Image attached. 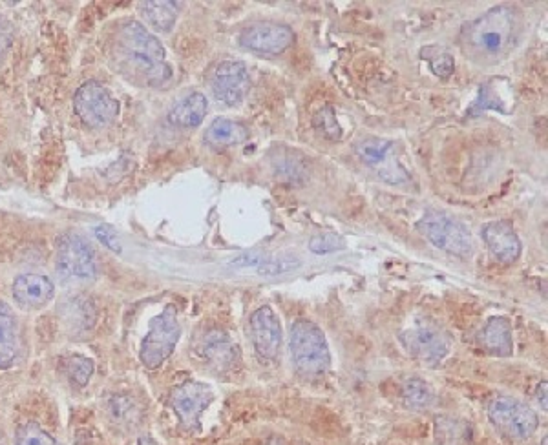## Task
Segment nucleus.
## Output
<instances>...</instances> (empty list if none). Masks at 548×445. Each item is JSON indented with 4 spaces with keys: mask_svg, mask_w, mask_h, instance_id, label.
Masks as SVG:
<instances>
[{
    "mask_svg": "<svg viewBox=\"0 0 548 445\" xmlns=\"http://www.w3.org/2000/svg\"><path fill=\"white\" fill-rule=\"evenodd\" d=\"M112 53L116 68L127 75L130 83L139 81L158 88L172 77L163 44L141 22L127 21L117 28Z\"/></svg>",
    "mask_w": 548,
    "mask_h": 445,
    "instance_id": "1",
    "label": "nucleus"
},
{
    "mask_svg": "<svg viewBox=\"0 0 548 445\" xmlns=\"http://www.w3.org/2000/svg\"><path fill=\"white\" fill-rule=\"evenodd\" d=\"M523 21L516 8L496 6L461 32L464 53L475 63H497L516 48Z\"/></svg>",
    "mask_w": 548,
    "mask_h": 445,
    "instance_id": "2",
    "label": "nucleus"
},
{
    "mask_svg": "<svg viewBox=\"0 0 548 445\" xmlns=\"http://www.w3.org/2000/svg\"><path fill=\"white\" fill-rule=\"evenodd\" d=\"M55 270L66 287H85L97 280V259L83 236L68 232L57 239Z\"/></svg>",
    "mask_w": 548,
    "mask_h": 445,
    "instance_id": "3",
    "label": "nucleus"
},
{
    "mask_svg": "<svg viewBox=\"0 0 548 445\" xmlns=\"http://www.w3.org/2000/svg\"><path fill=\"white\" fill-rule=\"evenodd\" d=\"M289 351L296 371L306 378H318L331 367L326 336L313 321L298 320L291 327Z\"/></svg>",
    "mask_w": 548,
    "mask_h": 445,
    "instance_id": "4",
    "label": "nucleus"
},
{
    "mask_svg": "<svg viewBox=\"0 0 548 445\" xmlns=\"http://www.w3.org/2000/svg\"><path fill=\"white\" fill-rule=\"evenodd\" d=\"M181 327L176 305H167L148 323L147 336L139 349V360L148 371H156L169 360L180 342Z\"/></svg>",
    "mask_w": 548,
    "mask_h": 445,
    "instance_id": "5",
    "label": "nucleus"
},
{
    "mask_svg": "<svg viewBox=\"0 0 548 445\" xmlns=\"http://www.w3.org/2000/svg\"><path fill=\"white\" fill-rule=\"evenodd\" d=\"M401 343L413 360L432 367L443 362L452 349L454 338L437 323L419 320L413 327L401 332Z\"/></svg>",
    "mask_w": 548,
    "mask_h": 445,
    "instance_id": "6",
    "label": "nucleus"
},
{
    "mask_svg": "<svg viewBox=\"0 0 548 445\" xmlns=\"http://www.w3.org/2000/svg\"><path fill=\"white\" fill-rule=\"evenodd\" d=\"M417 227L435 249L443 250L450 256L470 258L474 252V243L468 228L443 212L426 214Z\"/></svg>",
    "mask_w": 548,
    "mask_h": 445,
    "instance_id": "7",
    "label": "nucleus"
},
{
    "mask_svg": "<svg viewBox=\"0 0 548 445\" xmlns=\"http://www.w3.org/2000/svg\"><path fill=\"white\" fill-rule=\"evenodd\" d=\"M74 110L86 126L105 128L116 121L121 112V103L105 84L88 81L81 84L75 92Z\"/></svg>",
    "mask_w": 548,
    "mask_h": 445,
    "instance_id": "8",
    "label": "nucleus"
},
{
    "mask_svg": "<svg viewBox=\"0 0 548 445\" xmlns=\"http://www.w3.org/2000/svg\"><path fill=\"white\" fill-rule=\"evenodd\" d=\"M488 418L501 435L528 440L538 431L539 418L527 404L510 396H497L488 404Z\"/></svg>",
    "mask_w": 548,
    "mask_h": 445,
    "instance_id": "9",
    "label": "nucleus"
},
{
    "mask_svg": "<svg viewBox=\"0 0 548 445\" xmlns=\"http://www.w3.org/2000/svg\"><path fill=\"white\" fill-rule=\"evenodd\" d=\"M357 154L388 185H406L410 181V174L395 152V143L388 139H364L357 145Z\"/></svg>",
    "mask_w": 548,
    "mask_h": 445,
    "instance_id": "10",
    "label": "nucleus"
},
{
    "mask_svg": "<svg viewBox=\"0 0 548 445\" xmlns=\"http://www.w3.org/2000/svg\"><path fill=\"white\" fill-rule=\"evenodd\" d=\"M212 400L214 393L209 385L190 380L172 389L169 405L185 431H200L201 414L211 405Z\"/></svg>",
    "mask_w": 548,
    "mask_h": 445,
    "instance_id": "11",
    "label": "nucleus"
},
{
    "mask_svg": "<svg viewBox=\"0 0 548 445\" xmlns=\"http://www.w3.org/2000/svg\"><path fill=\"white\" fill-rule=\"evenodd\" d=\"M211 90L214 97L227 106L242 104L251 90V77L245 64L238 61L216 64L211 73Z\"/></svg>",
    "mask_w": 548,
    "mask_h": 445,
    "instance_id": "12",
    "label": "nucleus"
},
{
    "mask_svg": "<svg viewBox=\"0 0 548 445\" xmlns=\"http://www.w3.org/2000/svg\"><path fill=\"white\" fill-rule=\"evenodd\" d=\"M293 42L295 32L282 22H256L240 35L243 48L260 55H280Z\"/></svg>",
    "mask_w": 548,
    "mask_h": 445,
    "instance_id": "13",
    "label": "nucleus"
},
{
    "mask_svg": "<svg viewBox=\"0 0 548 445\" xmlns=\"http://www.w3.org/2000/svg\"><path fill=\"white\" fill-rule=\"evenodd\" d=\"M200 356L216 374L236 373L240 369V349L227 332L209 331L200 342Z\"/></svg>",
    "mask_w": 548,
    "mask_h": 445,
    "instance_id": "14",
    "label": "nucleus"
},
{
    "mask_svg": "<svg viewBox=\"0 0 548 445\" xmlns=\"http://www.w3.org/2000/svg\"><path fill=\"white\" fill-rule=\"evenodd\" d=\"M251 336L260 358L274 360L282 347V323L269 305L256 309L251 316Z\"/></svg>",
    "mask_w": 548,
    "mask_h": 445,
    "instance_id": "15",
    "label": "nucleus"
},
{
    "mask_svg": "<svg viewBox=\"0 0 548 445\" xmlns=\"http://www.w3.org/2000/svg\"><path fill=\"white\" fill-rule=\"evenodd\" d=\"M13 300L22 311H41L55 296L53 281L44 274H21L13 280Z\"/></svg>",
    "mask_w": 548,
    "mask_h": 445,
    "instance_id": "16",
    "label": "nucleus"
},
{
    "mask_svg": "<svg viewBox=\"0 0 548 445\" xmlns=\"http://www.w3.org/2000/svg\"><path fill=\"white\" fill-rule=\"evenodd\" d=\"M483 241L494 258L505 265L516 263L521 256V241L517 238L516 230L510 221H492L481 232Z\"/></svg>",
    "mask_w": 548,
    "mask_h": 445,
    "instance_id": "17",
    "label": "nucleus"
},
{
    "mask_svg": "<svg viewBox=\"0 0 548 445\" xmlns=\"http://www.w3.org/2000/svg\"><path fill=\"white\" fill-rule=\"evenodd\" d=\"M479 343L488 354L497 358H510L514 352L512 323L505 316H494L479 334Z\"/></svg>",
    "mask_w": 548,
    "mask_h": 445,
    "instance_id": "18",
    "label": "nucleus"
},
{
    "mask_svg": "<svg viewBox=\"0 0 548 445\" xmlns=\"http://www.w3.org/2000/svg\"><path fill=\"white\" fill-rule=\"evenodd\" d=\"M19 358V321L10 305L0 300V371L11 369Z\"/></svg>",
    "mask_w": 548,
    "mask_h": 445,
    "instance_id": "19",
    "label": "nucleus"
},
{
    "mask_svg": "<svg viewBox=\"0 0 548 445\" xmlns=\"http://www.w3.org/2000/svg\"><path fill=\"white\" fill-rule=\"evenodd\" d=\"M207 97L201 92H190L183 95L169 110L170 125L178 128H196L203 123L207 115Z\"/></svg>",
    "mask_w": 548,
    "mask_h": 445,
    "instance_id": "20",
    "label": "nucleus"
},
{
    "mask_svg": "<svg viewBox=\"0 0 548 445\" xmlns=\"http://www.w3.org/2000/svg\"><path fill=\"white\" fill-rule=\"evenodd\" d=\"M231 265L234 267H251V269L258 270V274H264V276H278V274H285V272H291V270L298 269L302 265V261L291 256V254H285V256H254V254H245L238 259H234Z\"/></svg>",
    "mask_w": 548,
    "mask_h": 445,
    "instance_id": "21",
    "label": "nucleus"
},
{
    "mask_svg": "<svg viewBox=\"0 0 548 445\" xmlns=\"http://www.w3.org/2000/svg\"><path fill=\"white\" fill-rule=\"evenodd\" d=\"M139 13L150 28H154L159 33H167L174 28V24L178 21L180 2H170V0L141 2Z\"/></svg>",
    "mask_w": 548,
    "mask_h": 445,
    "instance_id": "22",
    "label": "nucleus"
},
{
    "mask_svg": "<svg viewBox=\"0 0 548 445\" xmlns=\"http://www.w3.org/2000/svg\"><path fill=\"white\" fill-rule=\"evenodd\" d=\"M249 130L242 125L236 123L232 119H216L205 132V143L212 146L214 150H223L229 146H236L247 141Z\"/></svg>",
    "mask_w": 548,
    "mask_h": 445,
    "instance_id": "23",
    "label": "nucleus"
},
{
    "mask_svg": "<svg viewBox=\"0 0 548 445\" xmlns=\"http://www.w3.org/2000/svg\"><path fill=\"white\" fill-rule=\"evenodd\" d=\"M106 411L110 420L117 425H134L141 420V405L137 404L134 396L127 393L112 394L106 402Z\"/></svg>",
    "mask_w": 548,
    "mask_h": 445,
    "instance_id": "24",
    "label": "nucleus"
},
{
    "mask_svg": "<svg viewBox=\"0 0 548 445\" xmlns=\"http://www.w3.org/2000/svg\"><path fill=\"white\" fill-rule=\"evenodd\" d=\"M401 396L404 405L410 407V409H415V411L430 409L435 404V393H433L430 383L419 380V378H411L408 382H404Z\"/></svg>",
    "mask_w": 548,
    "mask_h": 445,
    "instance_id": "25",
    "label": "nucleus"
},
{
    "mask_svg": "<svg viewBox=\"0 0 548 445\" xmlns=\"http://www.w3.org/2000/svg\"><path fill=\"white\" fill-rule=\"evenodd\" d=\"M63 371L75 387H86L94 376L95 363L85 354H70L63 362Z\"/></svg>",
    "mask_w": 548,
    "mask_h": 445,
    "instance_id": "26",
    "label": "nucleus"
},
{
    "mask_svg": "<svg viewBox=\"0 0 548 445\" xmlns=\"http://www.w3.org/2000/svg\"><path fill=\"white\" fill-rule=\"evenodd\" d=\"M486 110H499L506 114L505 104L501 101V97L496 94L494 90V84L486 83L485 86H481L479 90V97L475 99V103L468 108V115L475 117V115L483 114Z\"/></svg>",
    "mask_w": 548,
    "mask_h": 445,
    "instance_id": "27",
    "label": "nucleus"
},
{
    "mask_svg": "<svg viewBox=\"0 0 548 445\" xmlns=\"http://www.w3.org/2000/svg\"><path fill=\"white\" fill-rule=\"evenodd\" d=\"M15 445H57V442L37 422H26L17 431V442H15Z\"/></svg>",
    "mask_w": 548,
    "mask_h": 445,
    "instance_id": "28",
    "label": "nucleus"
},
{
    "mask_svg": "<svg viewBox=\"0 0 548 445\" xmlns=\"http://www.w3.org/2000/svg\"><path fill=\"white\" fill-rule=\"evenodd\" d=\"M344 249H346V239L338 234H333V232L318 234L309 241V250L318 256H326V254H333V252Z\"/></svg>",
    "mask_w": 548,
    "mask_h": 445,
    "instance_id": "29",
    "label": "nucleus"
},
{
    "mask_svg": "<svg viewBox=\"0 0 548 445\" xmlns=\"http://www.w3.org/2000/svg\"><path fill=\"white\" fill-rule=\"evenodd\" d=\"M313 123L317 126L318 130L322 134L326 135L327 139L331 141H338L340 135H342V130L338 126L337 115H335V110L333 108H320L317 114H315V119Z\"/></svg>",
    "mask_w": 548,
    "mask_h": 445,
    "instance_id": "30",
    "label": "nucleus"
},
{
    "mask_svg": "<svg viewBox=\"0 0 548 445\" xmlns=\"http://www.w3.org/2000/svg\"><path fill=\"white\" fill-rule=\"evenodd\" d=\"M421 57L430 63V68H432V72L435 73L437 77H441V79H450V77H452L455 61L450 53L439 50V52H435L433 57H430V55H422V53Z\"/></svg>",
    "mask_w": 548,
    "mask_h": 445,
    "instance_id": "31",
    "label": "nucleus"
},
{
    "mask_svg": "<svg viewBox=\"0 0 548 445\" xmlns=\"http://www.w3.org/2000/svg\"><path fill=\"white\" fill-rule=\"evenodd\" d=\"M95 236L97 238L101 239L103 243H105L106 247L108 249L114 250V252H119V245H117L116 241V232L112 230L110 227H99L97 230H95Z\"/></svg>",
    "mask_w": 548,
    "mask_h": 445,
    "instance_id": "32",
    "label": "nucleus"
},
{
    "mask_svg": "<svg viewBox=\"0 0 548 445\" xmlns=\"http://www.w3.org/2000/svg\"><path fill=\"white\" fill-rule=\"evenodd\" d=\"M536 398H538V404L543 405V409L547 411V383L543 382L541 385H538Z\"/></svg>",
    "mask_w": 548,
    "mask_h": 445,
    "instance_id": "33",
    "label": "nucleus"
},
{
    "mask_svg": "<svg viewBox=\"0 0 548 445\" xmlns=\"http://www.w3.org/2000/svg\"><path fill=\"white\" fill-rule=\"evenodd\" d=\"M137 445H158V442H156L154 438H150V436H141V438L137 440Z\"/></svg>",
    "mask_w": 548,
    "mask_h": 445,
    "instance_id": "34",
    "label": "nucleus"
},
{
    "mask_svg": "<svg viewBox=\"0 0 548 445\" xmlns=\"http://www.w3.org/2000/svg\"><path fill=\"white\" fill-rule=\"evenodd\" d=\"M6 50V44H4V35L0 33V52H4Z\"/></svg>",
    "mask_w": 548,
    "mask_h": 445,
    "instance_id": "35",
    "label": "nucleus"
}]
</instances>
